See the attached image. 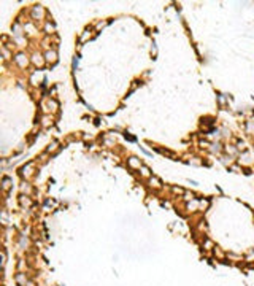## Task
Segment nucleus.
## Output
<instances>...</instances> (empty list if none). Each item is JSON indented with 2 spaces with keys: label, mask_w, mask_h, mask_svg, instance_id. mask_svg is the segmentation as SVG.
<instances>
[{
  "label": "nucleus",
  "mask_w": 254,
  "mask_h": 286,
  "mask_svg": "<svg viewBox=\"0 0 254 286\" xmlns=\"http://www.w3.org/2000/svg\"><path fill=\"white\" fill-rule=\"evenodd\" d=\"M19 173H21V177L29 178L30 175L33 173V162H27L26 166H22L21 169H19Z\"/></svg>",
  "instance_id": "nucleus-1"
},
{
  "label": "nucleus",
  "mask_w": 254,
  "mask_h": 286,
  "mask_svg": "<svg viewBox=\"0 0 254 286\" xmlns=\"http://www.w3.org/2000/svg\"><path fill=\"white\" fill-rule=\"evenodd\" d=\"M127 164H129V167H130V169H138V170H140L141 166H143V164H141V161L138 159V157H135V156H130V157H129V159H127Z\"/></svg>",
  "instance_id": "nucleus-2"
},
{
  "label": "nucleus",
  "mask_w": 254,
  "mask_h": 286,
  "mask_svg": "<svg viewBox=\"0 0 254 286\" xmlns=\"http://www.w3.org/2000/svg\"><path fill=\"white\" fill-rule=\"evenodd\" d=\"M32 16L35 19H42L43 16H45V10H43V6L42 5H35L32 8Z\"/></svg>",
  "instance_id": "nucleus-3"
},
{
  "label": "nucleus",
  "mask_w": 254,
  "mask_h": 286,
  "mask_svg": "<svg viewBox=\"0 0 254 286\" xmlns=\"http://www.w3.org/2000/svg\"><path fill=\"white\" fill-rule=\"evenodd\" d=\"M15 60H16V64H18L19 67H27V64H29V60H27V57H26V54H22V53H18L16 54V57H15Z\"/></svg>",
  "instance_id": "nucleus-4"
},
{
  "label": "nucleus",
  "mask_w": 254,
  "mask_h": 286,
  "mask_svg": "<svg viewBox=\"0 0 254 286\" xmlns=\"http://www.w3.org/2000/svg\"><path fill=\"white\" fill-rule=\"evenodd\" d=\"M45 60L48 64H56L57 62V53L54 51V49H49V51L45 54Z\"/></svg>",
  "instance_id": "nucleus-5"
},
{
  "label": "nucleus",
  "mask_w": 254,
  "mask_h": 286,
  "mask_svg": "<svg viewBox=\"0 0 254 286\" xmlns=\"http://www.w3.org/2000/svg\"><path fill=\"white\" fill-rule=\"evenodd\" d=\"M157 153L164 154V156L170 157V159H176V154H175L173 151H170V150H164V148H157Z\"/></svg>",
  "instance_id": "nucleus-6"
},
{
  "label": "nucleus",
  "mask_w": 254,
  "mask_h": 286,
  "mask_svg": "<svg viewBox=\"0 0 254 286\" xmlns=\"http://www.w3.org/2000/svg\"><path fill=\"white\" fill-rule=\"evenodd\" d=\"M11 184H13V180L10 177H3V180H2V188H3V191H8L10 188H11Z\"/></svg>",
  "instance_id": "nucleus-7"
},
{
  "label": "nucleus",
  "mask_w": 254,
  "mask_h": 286,
  "mask_svg": "<svg viewBox=\"0 0 254 286\" xmlns=\"http://www.w3.org/2000/svg\"><path fill=\"white\" fill-rule=\"evenodd\" d=\"M19 204H21L22 207H30V205H32V200H30L29 196H24V194H22V196L19 197Z\"/></svg>",
  "instance_id": "nucleus-8"
},
{
  "label": "nucleus",
  "mask_w": 254,
  "mask_h": 286,
  "mask_svg": "<svg viewBox=\"0 0 254 286\" xmlns=\"http://www.w3.org/2000/svg\"><path fill=\"white\" fill-rule=\"evenodd\" d=\"M16 283H18L19 286H26V283H27L26 274H21V272H19V274L16 275Z\"/></svg>",
  "instance_id": "nucleus-9"
},
{
  "label": "nucleus",
  "mask_w": 254,
  "mask_h": 286,
  "mask_svg": "<svg viewBox=\"0 0 254 286\" xmlns=\"http://www.w3.org/2000/svg\"><path fill=\"white\" fill-rule=\"evenodd\" d=\"M32 62L35 64L37 67H42L43 64H45V57H42L40 54H35V56L32 57Z\"/></svg>",
  "instance_id": "nucleus-10"
},
{
  "label": "nucleus",
  "mask_w": 254,
  "mask_h": 286,
  "mask_svg": "<svg viewBox=\"0 0 254 286\" xmlns=\"http://www.w3.org/2000/svg\"><path fill=\"white\" fill-rule=\"evenodd\" d=\"M140 173H141V177H146V178H151L152 175H151V169L149 167H146V166H141L140 167Z\"/></svg>",
  "instance_id": "nucleus-11"
},
{
  "label": "nucleus",
  "mask_w": 254,
  "mask_h": 286,
  "mask_svg": "<svg viewBox=\"0 0 254 286\" xmlns=\"http://www.w3.org/2000/svg\"><path fill=\"white\" fill-rule=\"evenodd\" d=\"M149 183H151L152 188H161V186H162V181L159 180L157 177H151V178H149Z\"/></svg>",
  "instance_id": "nucleus-12"
},
{
  "label": "nucleus",
  "mask_w": 254,
  "mask_h": 286,
  "mask_svg": "<svg viewBox=\"0 0 254 286\" xmlns=\"http://www.w3.org/2000/svg\"><path fill=\"white\" fill-rule=\"evenodd\" d=\"M40 80H42V73L35 72L32 75V78H30V81H32V84H37V81H40Z\"/></svg>",
  "instance_id": "nucleus-13"
},
{
  "label": "nucleus",
  "mask_w": 254,
  "mask_h": 286,
  "mask_svg": "<svg viewBox=\"0 0 254 286\" xmlns=\"http://www.w3.org/2000/svg\"><path fill=\"white\" fill-rule=\"evenodd\" d=\"M188 208H189V210H192V211H194V210H197V208H199V202H197V200H194V202H189V204H188Z\"/></svg>",
  "instance_id": "nucleus-14"
},
{
  "label": "nucleus",
  "mask_w": 254,
  "mask_h": 286,
  "mask_svg": "<svg viewBox=\"0 0 254 286\" xmlns=\"http://www.w3.org/2000/svg\"><path fill=\"white\" fill-rule=\"evenodd\" d=\"M48 103H49V108H51V110H57V108H59V103H57L54 99H49Z\"/></svg>",
  "instance_id": "nucleus-15"
},
{
  "label": "nucleus",
  "mask_w": 254,
  "mask_h": 286,
  "mask_svg": "<svg viewBox=\"0 0 254 286\" xmlns=\"http://www.w3.org/2000/svg\"><path fill=\"white\" fill-rule=\"evenodd\" d=\"M21 191H22V193H26V196H29V193H30V191H32V189H30L29 183H24V184H22V186H21Z\"/></svg>",
  "instance_id": "nucleus-16"
},
{
  "label": "nucleus",
  "mask_w": 254,
  "mask_h": 286,
  "mask_svg": "<svg viewBox=\"0 0 254 286\" xmlns=\"http://www.w3.org/2000/svg\"><path fill=\"white\" fill-rule=\"evenodd\" d=\"M57 145H59V142H53L48 148H46V153H51V151H54V150L57 148Z\"/></svg>",
  "instance_id": "nucleus-17"
},
{
  "label": "nucleus",
  "mask_w": 254,
  "mask_h": 286,
  "mask_svg": "<svg viewBox=\"0 0 254 286\" xmlns=\"http://www.w3.org/2000/svg\"><path fill=\"white\" fill-rule=\"evenodd\" d=\"M45 30H46L48 33H53V32H54V24H51V22H46Z\"/></svg>",
  "instance_id": "nucleus-18"
},
{
  "label": "nucleus",
  "mask_w": 254,
  "mask_h": 286,
  "mask_svg": "<svg viewBox=\"0 0 254 286\" xmlns=\"http://www.w3.org/2000/svg\"><path fill=\"white\" fill-rule=\"evenodd\" d=\"M211 151H213V153H219V151H221V145H219V143L211 145Z\"/></svg>",
  "instance_id": "nucleus-19"
},
{
  "label": "nucleus",
  "mask_w": 254,
  "mask_h": 286,
  "mask_svg": "<svg viewBox=\"0 0 254 286\" xmlns=\"http://www.w3.org/2000/svg\"><path fill=\"white\" fill-rule=\"evenodd\" d=\"M226 151H227L229 154H235V153H237V150H235L233 146H227V148H226Z\"/></svg>",
  "instance_id": "nucleus-20"
},
{
  "label": "nucleus",
  "mask_w": 254,
  "mask_h": 286,
  "mask_svg": "<svg viewBox=\"0 0 254 286\" xmlns=\"http://www.w3.org/2000/svg\"><path fill=\"white\" fill-rule=\"evenodd\" d=\"M219 103H221V105H226V96L224 94H219Z\"/></svg>",
  "instance_id": "nucleus-21"
},
{
  "label": "nucleus",
  "mask_w": 254,
  "mask_h": 286,
  "mask_svg": "<svg viewBox=\"0 0 254 286\" xmlns=\"http://www.w3.org/2000/svg\"><path fill=\"white\" fill-rule=\"evenodd\" d=\"M173 193H176V194H183L184 191H183L181 188H173Z\"/></svg>",
  "instance_id": "nucleus-22"
},
{
  "label": "nucleus",
  "mask_w": 254,
  "mask_h": 286,
  "mask_svg": "<svg viewBox=\"0 0 254 286\" xmlns=\"http://www.w3.org/2000/svg\"><path fill=\"white\" fill-rule=\"evenodd\" d=\"M124 137H126V138L127 140H130V142H134V140H135V137H132V135H129V134L126 132V134H124Z\"/></svg>",
  "instance_id": "nucleus-23"
},
{
  "label": "nucleus",
  "mask_w": 254,
  "mask_h": 286,
  "mask_svg": "<svg viewBox=\"0 0 254 286\" xmlns=\"http://www.w3.org/2000/svg\"><path fill=\"white\" fill-rule=\"evenodd\" d=\"M87 37H91V33H89V32H86V33H84V35H83V38H81V40L84 42V40H87Z\"/></svg>",
  "instance_id": "nucleus-24"
}]
</instances>
